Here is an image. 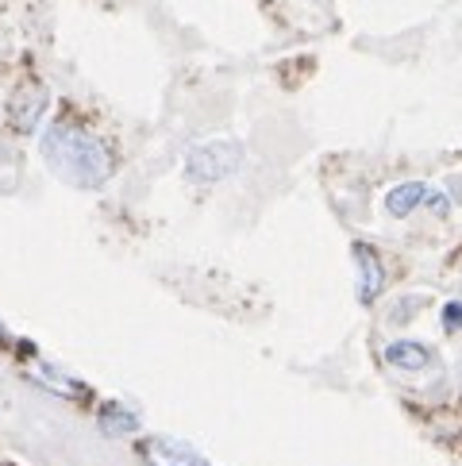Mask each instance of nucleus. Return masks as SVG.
Listing matches in <instances>:
<instances>
[{
	"mask_svg": "<svg viewBox=\"0 0 462 466\" xmlns=\"http://www.w3.org/2000/svg\"><path fill=\"white\" fill-rule=\"evenodd\" d=\"M386 362L397 366V370H424L432 362V351L424 343H412V339H401V343H389L386 347Z\"/></svg>",
	"mask_w": 462,
	"mask_h": 466,
	"instance_id": "nucleus-6",
	"label": "nucleus"
},
{
	"mask_svg": "<svg viewBox=\"0 0 462 466\" xmlns=\"http://www.w3.org/2000/svg\"><path fill=\"white\" fill-rule=\"evenodd\" d=\"M0 343H8V331H5V324H0Z\"/></svg>",
	"mask_w": 462,
	"mask_h": 466,
	"instance_id": "nucleus-10",
	"label": "nucleus"
},
{
	"mask_svg": "<svg viewBox=\"0 0 462 466\" xmlns=\"http://www.w3.org/2000/svg\"><path fill=\"white\" fill-rule=\"evenodd\" d=\"M243 166V147L231 139H212V143H196L186 155V177L189 181H224Z\"/></svg>",
	"mask_w": 462,
	"mask_h": 466,
	"instance_id": "nucleus-2",
	"label": "nucleus"
},
{
	"mask_svg": "<svg viewBox=\"0 0 462 466\" xmlns=\"http://www.w3.org/2000/svg\"><path fill=\"white\" fill-rule=\"evenodd\" d=\"M139 455L146 459V466H196L193 447L174 440H146L139 443Z\"/></svg>",
	"mask_w": 462,
	"mask_h": 466,
	"instance_id": "nucleus-5",
	"label": "nucleus"
},
{
	"mask_svg": "<svg viewBox=\"0 0 462 466\" xmlns=\"http://www.w3.org/2000/svg\"><path fill=\"white\" fill-rule=\"evenodd\" d=\"M43 158H46V166H51L55 177L70 181V186H77V189L105 186V181L112 177V170H116L112 147L101 136H93L89 127L70 120V116H62V120H55L43 131Z\"/></svg>",
	"mask_w": 462,
	"mask_h": 466,
	"instance_id": "nucleus-1",
	"label": "nucleus"
},
{
	"mask_svg": "<svg viewBox=\"0 0 462 466\" xmlns=\"http://www.w3.org/2000/svg\"><path fill=\"white\" fill-rule=\"evenodd\" d=\"M443 328H447V331L462 328V301H451L447 309H443Z\"/></svg>",
	"mask_w": 462,
	"mask_h": 466,
	"instance_id": "nucleus-9",
	"label": "nucleus"
},
{
	"mask_svg": "<svg viewBox=\"0 0 462 466\" xmlns=\"http://www.w3.org/2000/svg\"><path fill=\"white\" fill-rule=\"evenodd\" d=\"M46 105H51V93H46L39 81H24V86L12 93V101H8L12 127L24 131V136H27V131H35L39 120H43V112H46Z\"/></svg>",
	"mask_w": 462,
	"mask_h": 466,
	"instance_id": "nucleus-3",
	"label": "nucleus"
},
{
	"mask_svg": "<svg viewBox=\"0 0 462 466\" xmlns=\"http://www.w3.org/2000/svg\"><path fill=\"white\" fill-rule=\"evenodd\" d=\"M101 428L108 431V436H131V431H139V420H136V416H131L127 409L108 405V409L101 412Z\"/></svg>",
	"mask_w": 462,
	"mask_h": 466,
	"instance_id": "nucleus-8",
	"label": "nucleus"
},
{
	"mask_svg": "<svg viewBox=\"0 0 462 466\" xmlns=\"http://www.w3.org/2000/svg\"><path fill=\"white\" fill-rule=\"evenodd\" d=\"M427 186H420V181H405V186H397V189H389V197H386V212L389 216H408L417 205H424L427 201Z\"/></svg>",
	"mask_w": 462,
	"mask_h": 466,
	"instance_id": "nucleus-7",
	"label": "nucleus"
},
{
	"mask_svg": "<svg viewBox=\"0 0 462 466\" xmlns=\"http://www.w3.org/2000/svg\"><path fill=\"white\" fill-rule=\"evenodd\" d=\"M355 266H358V301L374 305L386 289V266L370 243H355Z\"/></svg>",
	"mask_w": 462,
	"mask_h": 466,
	"instance_id": "nucleus-4",
	"label": "nucleus"
}]
</instances>
